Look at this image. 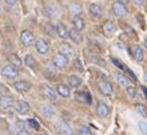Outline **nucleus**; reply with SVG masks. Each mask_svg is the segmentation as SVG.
I'll return each instance as SVG.
<instances>
[{"mask_svg":"<svg viewBox=\"0 0 147 135\" xmlns=\"http://www.w3.org/2000/svg\"><path fill=\"white\" fill-rule=\"evenodd\" d=\"M1 74H3V77L5 78V80H9L11 81V80H15V78L19 76V69H16L15 66H12L11 64H8L3 68Z\"/></svg>","mask_w":147,"mask_h":135,"instance_id":"f257e3e1","label":"nucleus"},{"mask_svg":"<svg viewBox=\"0 0 147 135\" xmlns=\"http://www.w3.org/2000/svg\"><path fill=\"white\" fill-rule=\"evenodd\" d=\"M20 41L24 47H31L32 44H34V36L31 30H23L20 34Z\"/></svg>","mask_w":147,"mask_h":135,"instance_id":"f03ea898","label":"nucleus"},{"mask_svg":"<svg viewBox=\"0 0 147 135\" xmlns=\"http://www.w3.org/2000/svg\"><path fill=\"white\" fill-rule=\"evenodd\" d=\"M111 11H113V14L118 17H123L127 15V8L125 4L119 3V1H114L113 5H111Z\"/></svg>","mask_w":147,"mask_h":135,"instance_id":"7ed1b4c3","label":"nucleus"},{"mask_svg":"<svg viewBox=\"0 0 147 135\" xmlns=\"http://www.w3.org/2000/svg\"><path fill=\"white\" fill-rule=\"evenodd\" d=\"M69 60L66 56H64V54L61 53H57L53 57V64H55L56 68H58V69H64V68H66V65H68Z\"/></svg>","mask_w":147,"mask_h":135,"instance_id":"20e7f679","label":"nucleus"},{"mask_svg":"<svg viewBox=\"0 0 147 135\" xmlns=\"http://www.w3.org/2000/svg\"><path fill=\"white\" fill-rule=\"evenodd\" d=\"M34 47H36V51H37L40 54H47L49 52V45L44 38H38V40H36Z\"/></svg>","mask_w":147,"mask_h":135,"instance_id":"39448f33","label":"nucleus"},{"mask_svg":"<svg viewBox=\"0 0 147 135\" xmlns=\"http://www.w3.org/2000/svg\"><path fill=\"white\" fill-rule=\"evenodd\" d=\"M99 90L101 93L105 95H111L113 94V85L110 84L107 80H102V81H99Z\"/></svg>","mask_w":147,"mask_h":135,"instance_id":"423d86ee","label":"nucleus"},{"mask_svg":"<svg viewBox=\"0 0 147 135\" xmlns=\"http://www.w3.org/2000/svg\"><path fill=\"white\" fill-rule=\"evenodd\" d=\"M15 110H16L19 114H27L28 111H29V103H28L27 101H23V99H20V101L15 102Z\"/></svg>","mask_w":147,"mask_h":135,"instance_id":"0eeeda50","label":"nucleus"},{"mask_svg":"<svg viewBox=\"0 0 147 135\" xmlns=\"http://www.w3.org/2000/svg\"><path fill=\"white\" fill-rule=\"evenodd\" d=\"M130 52H131V54H133V57L137 61H143L144 60V52L139 45H133V47L130 48Z\"/></svg>","mask_w":147,"mask_h":135,"instance_id":"6e6552de","label":"nucleus"},{"mask_svg":"<svg viewBox=\"0 0 147 135\" xmlns=\"http://www.w3.org/2000/svg\"><path fill=\"white\" fill-rule=\"evenodd\" d=\"M31 82L29 81H25V80H21V81H17L13 84V88L16 89L17 91H20V93H25L31 89Z\"/></svg>","mask_w":147,"mask_h":135,"instance_id":"1a4fd4ad","label":"nucleus"},{"mask_svg":"<svg viewBox=\"0 0 147 135\" xmlns=\"http://www.w3.org/2000/svg\"><path fill=\"white\" fill-rule=\"evenodd\" d=\"M109 106L105 103V102H98V105H97V114L98 117L101 118H106L107 115H109Z\"/></svg>","mask_w":147,"mask_h":135,"instance_id":"9d476101","label":"nucleus"},{"mask_svg":"<svg viewBox=\"0 0 147 135\" xmlns=\"http://www.w3.org/2000/svg\"><path fill=\"white\" fill-rule=\"evenodd\" d=\"M42 94L47 98H49L51 101H56V99H57V91L53 90L48 85H44V86H42Z\"/></svg>","mask_w":147,"mask_h":135,"instance_id":"9b49d317","label":"nucleus"},{"mask_svg":"<svg viewBox=\"0 0 147 135\" xmlns=\"http://www.w3.org/2000/svg\"><path fill=\"white\" fill-rule=\"evenodd\" d=\"M12 103H13V98H12V95L5 94V95H3V97L0 98V109H3V110L11 107Z\"/></svg>","mask_w":147,"mask_h":135,"instance_id":"f8f14e48","label":"nucleus"},{"mask_svg":"<svg viewBox=\"0 0 147 135\" xmlns=\"http://www.w3.org/2000/svg\"><path fill=\"white\" fill-rule=\"evenodd\" d=\"M76 99L81 103H90L92 102V97H90L89 93H86V91H78V93H76Z\"/></svg>","mask_w":147,"mask_h":135,"instance_id":"ddd939ff","label":"nucleus"},{"mask_svg":"<svg viewBox=\"0 0 147 135\" xmlns=\"http://www.w3.org/2000/svg\"><path fill=\"white\" fill-rule=\"evenodd\" d=\"M41 113H42V115L47 117V118H53V115L56 114V110H55V107H53L52 105L47 103V105L41 106Z\"/></svg>","mask_w":147,"mask_h":135,"instance_id":"4468645a","label":"nucleus"},{"mask_svg":"<svg viewBox=\"0 0 147 135\" xmlns=\"http://www.w3.org/2000/svg\"><path fill=\"white\" fill-rule=\"evenodd\" d=\"M57 130L61 132L62 135H74V132H73V130L70 128V126L66 125L65 122H60V123H57Z\"/></svg>","mask_w":147,"mask_h":135,"instance_id":"2eb2a0df","label":"nucleus"},{"mask_svg":"<svg viewBox=\"0 0 147 135\" xmlns=\"http://www.w3.org/2000/svg\"><path fill=\"white\" fill-rule=\"evenodd\" d=\"M89 14L92 15L93 17L98 19V17H101V15H102V8H101V5H98V4L93 3L89 5Z\"/></svg>","mask_w":147,"mask_h":135,"instance_id":"dca6fc26","label":"nucleus"},{"mask_svg":"<svg viewBox=\"0 0 147 135\" xmlns=\"http://www.w3.org/2000/svg\"><path fill=\"white\" fill-rule=\"evenodd\" d=\"M69 37L72 38V41L74 44H80L82 41V34L80 33V30H77L76 28H72L69 30Z\"/></svg>","mask_w":147,"mask_h":135,"instance_id":"f3484780","label":"nucleus"},{"mask_svg":"<svg viewBox=\"0 0 147 135\" xmlns=\"http://www.w3.org/2000/svg\"><path fill=\"white\" fill-rule=\"evenodd\" d=\"M115 80H117V82H118V85H119V86H122V88L126 89L127 86H130L129 78H127L125 74H122V73H117V74H115Z\"/></svg>","mask_w":147,"mask_h":135,"instance_id":"a211bd4d","label":"nucleus"},{"mask_svg":"<svg viewBox=\"0 0 147 135\" xmlns=\"http://www.w3.org/2000/svg\"><path fill=\"white\" fill-rule=\"evenodd\" d=\"M56 33L58 34V37H61V38L69 37V30L64 24H57V27H56Z\"/></svg>","mask_w":147,"mask_h":135,"instance_id":"6ab92c4d","label":"nucleus"},{"mask_svg":"<svg viewBox=\"0 0 147 135\" xmlns=\"http://www.w3.org/2000/svg\"><path fill=\"white\" fill-rule=\"evenodd\" d=\"M56 91H57L58 95H61V97H64V98H68L69 95H70V89H69V86H66V85H58Z\"/></svg>","mask_w":147,"mask_h":135,"instance_id":"aec40b11","label":"nucleus"},{"mask_svg":"<svg viewBox=\"0 0 147 135\" xmlns=\"http://www.w3.org/2000/svg\"><path fill=\"white\" fill-rule=\"evenodd\" d=\"M115 32V24L113 21H106V23L103 24V33L110 36V34H113Z\"/></svg>","mask_w":147,"mask_h":135,"instance_id":"412c9836","label":"nucleus"},{"mask_svg":"<svg viewBox=\"0 0 147 135\" xmlns=\"http://www.w3.org/2000/svg\"><path fill=\"white\" fill-rule=\"evenodd\" d=\"M58 49H60V53L64 54V56H66V57L73 56V53H74V52H73V48L69 44H61Z\"/></svg>","mask_w":147,"mask_h":135,"instance_id":"4be33fe9","label":"nucleus"},{"mask_svg":"<svg viewBox=\"0 0 147 135\" xmlns=\"http://www.w3.org/2000/svg\"><path fill=\"white\" fill-rule=\"evenodd\" d=\"M8 61H9V64L12 65V66H15L16 69H19V68H21V60L19 57H17V54H8Z\"/></svg>","mask_w":147,"mask_h":135,"instance_id":"5701e85b","label":"nucleus"},{"mask_svg":"<svg viewBox=\"0 0 147 135\" xmlns=\"http://www.w3.org/2000/svg\"><path fill=\"white\" fill-rule=\"evenodd\" d=\"M73 25H74L76 29L81 32V30L85 28V21H84V19H82L81 16H74L73 17Z\"/></svg>","mask_w":147,"mask_h":135,"instance_id":"b1692460","label":"nucleus"},{"mask_svg":"<svg viewBox=\"0 0 147 135\" xmlns=\"http://www.w3.org/2000/svg\"><path fill=\"white\" fill-rule=\"evenodd\" d=\"M68 84H69V86H72V88H78L80 85L82 84V80L80 77H77V76H69Z\"/></svg>","mask_w":147,"mask_h":135,"instance_id":"393cba45","label":"nucleus"},{"mask_svg":"<svg viewBox=\"0 0 147 135\" xmlns=\"http://www.w3.org/2000/svg\"><path fill=\"white\" fill-rule=\"evenodd\" d=\"M24 62H25V65H27L28 68H31V69H36V65H37V62H36V60L32 57L31 54H27V56H25Z\"/></svg>","mask_w":147,"mask_h":135,"instance_id":"a878e982","label":"nucleus"},{"mask_svg":"<svg viewBox=\"0 0 147 135\" xmlns=\"http://www.w3.org/2000/svg\"><path fill=\"white\" fill-rule=\"evenodd\" d=\"M45 12H47V15H48L49 17H53L57 15L58 12V8L55 7V5H48V7L45 8Z\"/></svg>","mask_w":147,"mask_h":135,"instance_id":"bb28decb","label":"nucleus"},{"mask_svg":"<svg viewBox=\"0 0 147 135\" xmlns=\"http://www.w3.org/2000/svg\"><path fill=\"white\" fill-rule=\"evenodd\" d=\"M44 29H45V32H47L49 36H53V34L56 33V27H53V24H51V23H47V24H45Z\"/></svg>","mask_w":147,"mask_h":135,"instance_id":"cd10ccee","label":"nucleus"},{"mask_svg":"<svg viewBox=\"0 0 147 135\" xmlns=\"http://www.w3.org/2000/svg\"><path fill=\"white\" fill-rule=\"evenodd\" d=\"M69 11H70L74 16H78L80 12H81V7H80L78 4H70V5H69Z\"/></svg>","mask_w":147,"mask_h":135,"instance_id":"c85d7f7f","label":"nucleus"},{"mask_svg":"<svg viewBox=\"0 0 147 135\" xmlns=\"http://www.w3.org/2000/svg\"><path fill=\"white\" fill-rule=\"evenodd\" d=\"M135 109H137V111L139 113L142 117H144V118H147V107L144 105H140V103H138L137 106H135Z\"/></svg>","mask_w":147,"mask_h":135,"instance_id":"c756f323","label":"nucleus"},{"mask_svg":"<svg viewBox=\"0 0 147 135\" xmlns=\"http://www.w3.org/2000/svg\"><path fill=\"white\" fill-rule=\"evenodd\" d=\"M126 91H127V94L130 95L131 98H135L137 97V94H138V91H137V89H135V86H127L126 88Z\"/></svg>","mask_w":147,"mask_h":135,"instance_id":"7c9ffc66","label":"nucleus"},{"mask_svg":"<svg viewBox=\"0 0 147 135\" xmlns=\"http://www.w3.org/2000/svg\"><path fill=\"white\" fill-rule=\"evenodd\" d=\"M78 134L80 135H92V131H90V128L86 127V126H80Z\"/></svg>","mask_w":147,"mask_h":135,"instance_id":"2f4dec72","label":"nucleus"},{"mask_svg":"<svg viewBox=\"0 0 147 135\" xmlns=\"http://www.w3.org/2000/svg\"><path fill=\"white\" fill-rule=\"evenodd\" d=\"M111 62H113L114 65H115L117 68H118V69H121V70H125V69H126V66H125V64H123V62H121L119 60H117V58H111Z\"/></svg>","mask_w":147,"mask_h":135,"instance_id":"473e14b6","label":"nucleus"},{"mask_svg":"<svg viewBox=\"0 0 147 135\" xmlns=\"http://www.w3.org/2000/svg\"><path fill=\"white\" fill-rule=\"evenodd\" d=\"M28 125L31 126L32 128H33V130H38V128H40V126H38V123L36 121H34V119H29V121L27 122Z\"/></svg>","mask_w":147,"mask_h":135,"instance_id":"72a5a7b5","label":"nucleus"},{"mask_svg":"<svg viewBox=\"0 0 147 135\" xmlns=\"http://www.w3.org/2000/svg\"><path fill=\"white\" fill-rule=\"evenodd\" d=\"M74 68L77 69V70H80V72H82L84 70V66H82V64H81V60L80 58H77V60L74 61Z\"/></svg>","mask_w":147,"mask_h":135,"instance_id":"f704fd0d","label":"nucleus"},{"mask_svg":"<svg viewBox=\"0 0 147 135\" xmlns=\"http://www.w3.org/2000/svg\"><path fill=\"white\" fill-rule=\"evenodd\" d=\"M125 72H126V74L129 76V77H130L133 81H137V77H135V74H134V73L130 70V69H129V68H126V69H125Z\"/></svg>","mask_w":147,"mask_h":135,"instance_id":"c9c22d12","label":"nucleus"},{"mask_svg":"<svg viewBox=\"0 0 147 135\" xmlns=\"http://www.w3.org/2000/svg\"><path fill=\"white\" fill-rule=\"evenodd\" d=\"M139 127H140V130H142V132H143L144 135H147V123L139 122Z\"/></svg>","mask_w":147,"mask_h":135,"instance_id":"e433bc0d","label":"nucleus"},{"mask_svg":"<svg viewBox=\"0 0 147 135\" xmlns=\"http://www.w3.org/2000/svg\"><path fill=\"white\" fill-rule=\"evenodd\" d=\"M7 94V89L4 88L3 85H0V97H3V95Z\"/></svg>","mask_w":147,"mask_h":135,"instance_id":"4c0bfd02","label":"nucleus"},{"mask_svg":"<svg viewBox=\"0 0 147 135\" xmlns=\"http://www.w3.org/2000/svg\"><path fill=\"white\" fill-rule=\"evenodd\" d=\"M5 1H7V4L9 5V7H13L15 4H16L17 0H5Z\"/></svg>","mask_w":147,"mask_h":135,"instance_id":"58836bf2","label":"nucleus"},{"mask_svg":"<svg viewBox=\"0 0 147 135\" xmlns=\"http://www.w3.org/2000/svg\"><path fill=\"white\" fill-rule=\"evenodd\" d=\"M133 1L137 4V5H142V4L144 3V0H133Z\"/></svg>","mask_w":147,"mask_h":135,"instance_id":"ea45409f","label":"nucleus"},{"mask_svg":"<svg viewBox=\"0 0 147 135\" xmlns=\"http://www.w3.org/2000/svg\"><path fill=\"white\" fill-rule=\"evenodd\" d=\"M17 135H31L28 131H24V130H21V131H19V134Z\"/></svg>","mask_w":147,"mask_h":135,"instance_id":"a19ab883","label":"nucleus"},{"mask_svg":"<svg viewBox=\"0 0 147 135\" xmlns=\"http://www.w3.org/2000/svg\"><path fill=\"white\" fill-rule=\"evenodd\" d=\"M117 1H119V3H122V4H127V3H129V0H117Z\"/></svg>","mask_w":147,"mask_h":135,"instance_id":"79ce46f5","label":"nucleus"},{"mask_svg":"<svg viewBox=\"0 0 147 135\" xmlns=\"http://www.w3.org/2000/svg\"><path fill=\"white\" fill-rule=\"evenodd\" d=\"M143 91H144V94H146V98H147V88H144V86H143Z\"/></svg>","mask_w":147,"mask_h":135,"instance_id":"37998d69","label":"nucleus"},{"mask_svg":"<svg viewBox=\"0 0 147 135\" xmlns=\"http://www.w3.org/2000/svg\"><path fill=\"white\" fill-rule=\"evenodd\" d=\"M144 80H146V82H147V70L144 72Z\"/></svg>","mask_w":147,"mask_h":135,"instance_id":"c03bdc74","label":"nucleus"},{"mask_svg":"<svg viewBox=\"0 0 147 135\" xmlns=\"http://www.w3.org/2000/svg\"><path fill=\"white\" fill-rule=\"evenodd\" d=\"M144 47H146V49H147V38L144 40Z\"/></svg>","mask_w":147,"mask_h":135,"instance_id":"a18cd8bd","label":"nucleus"},{"mask_svg":"<svg viewBox=\"0 0 147 135\" xmlns=\"http://www.w3.org/2000/svg\"><path fill=\"white\" fill-rule=\"evenodd\" d=\"M0 123H1V118H0Z\"/></svg>","mask_w":147,"mask_h":135,"instance_id":"49530a36","label":"nucleus"},{"mask_svg":"<svg viewBox=\"0 0 147 135\" xmlns=\"http://www.w3.org/2000/svg\"><path fill=\"white\" fill-rule=\"evenodd\" d=\"M38 135H44V134H38Z\"/></svg>","mask_w":147,"mask_h":135,"instance_id":"de8ad7c7","label":"nucleus"}]
</instances>
